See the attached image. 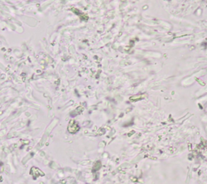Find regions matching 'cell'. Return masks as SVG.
I'll list each match as a JSON object with an SVG mask.
<instances>
[{
	"label": "cell",
	"instance_id": "obj_1",
	"mask_svg": "<svg viewBox=\"0 0 207 184\" xmlns=\"http://www.w3.org/2000/svg\"><path fill=\"white\" fill-rule=\"evenodd\" d=\"M79 124H77L75 120H71L70 124H69V126H68V131L70 133H75L77 131H79Z\"/></svg>",
	"mask_w": 207,
	"mask_h": 184
},
{
	"label": "cell",
	"instance_id": "obj_2",
	"mask_svg": "<svg viewBox=\"0 0 207 184\" xmlns=\"http://www.w3.org/2000/svg\"><path fill=\"white\" fill-rule=\"evenodd\" d=\"M72 11H73L74 13H75L76 15H78V16L80 17V19H82V20H88V16H87V15L82 13L80 11H79V10L73 8V9H72Z\"/></svg>",
	"mask_w": 207,
	"mask_h": 184
},
{
	"label": "cell",
	"instance_id": "obj_3",
	"mask_svg": "<svg viewBox=\"0 0 207 184\" xmlns=\"http://www.w3.org/2000/svg\"><path fill=\"white\" fill-rule=\"evenodd\" d=\"M144 97H145V95H133L132 97L129 98L131 101H138V100H140V99H142Z\"/></svg>",
	"mask_w": 207,
	"mask_h": 184
}]
</instances>
